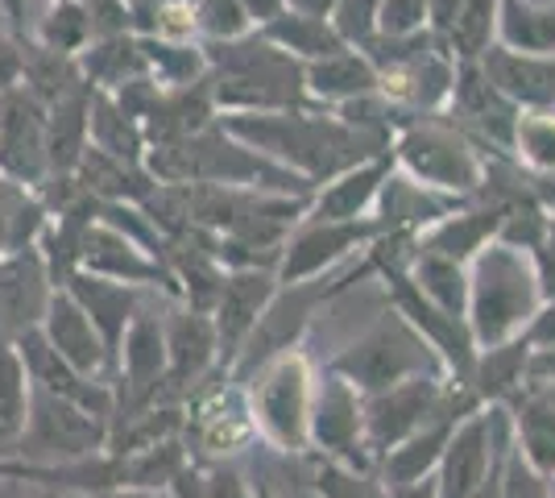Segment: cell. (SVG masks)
<instances>
[{"label":"cell","instance_id":"6da1fadb","mask_svg":"<svg viewBox=\"0 0 555 498\" xmlns=\"http://www.w3.org/2000/svg\"><path fill=\"white\" fill-rule=\"evenodd\" d=\"M220 125L241 142L261 150L266 158H274L278 166L302 175L315 191L348 166L393 150V138L348 125L340 113L315 108V104L291 108V113H220Z\"/></svg>","mask_w":555,"mask_h":498},{"label":"cell","instance_id":"7a4b0ae2","mask_svg":"<svg viewBox=\"0 0 555 498\" xmlns=\"http://www.w3.org/2000/svg\"><path fill=\"white\" fill-rule=\"evenodd\" d=\"M208 50V84L220 113H291L311 108L307 95V67L278 50L261 29L232 38V42H204Z\"/></svg>","mask_w":555,"mask_h":498},{"label":"cell","instance_id":"3957f363","mask_svg":"<svg viewBox=\"0 0 555 498\" xmlns=\"http://www.w3.org/2000/svg\"><path fill=\"white\" fill-rule=\"evenodd\" d=\"M145 170L158 183H220V188H254L274 191V195H307V200L315 195V188L302 175L278 166L249 142H241L220 120L195 138L154 145Z\"/></svg>","mask_w":555,"mask_h":498},{"label":"cell","instance_id":"277c9868","mask_svg":"<svg viewBox=\"0 0 555 498\" xmlns=\"http://www.w3.org/2000/svg\"><path fill=\"white\" fill-rule=\"evenodd\" d=\"M543 304V286L534 274L527 250H514L506 241H489L477 258L468 261V329L477 349L506 345L531 324Z\"/></svg>","mask_w":555,"mask_h":498},{"label":"cell","instance_id":"5b68a950","mask_svg":"<svg viewBox=\"0 0 555 498\" xmlns=\"http://www.w3.org/2000/svg\"><path fill=\"white\" fill-rule=\"evenodd\" d=\"M393 166L418 188L440 191L448 200H473L486 183V150L452 125L448 113L406 117L393 133Z\"/></svg>","mask_w":555,"mask_h":498},{"label":"cell","instance_id":"8992f818","mask_svg":"<svg viewBox=\"0 0 555 498\" xmlns=\"http://www.w3.org/2000/svg\"><path fill=\"white\" fill-rule=\"evenodd\" d=\"M373 266L370 258L361 254V261H352L345 270H332V274H320V279H307V283H282L278 279V291L270 299L266 316L257 320L249 345L241 349L236 366H232V382H249L266 366L274 361L278 354H291V349H302V336L311 329L315 311H324L332 299H340L348 286L370 279Z\"/></svg>","mask_w":555,"mask_h":498},{"label":"cell","instance_id":"52a82bcc","mask_svg":"<svg viewBox=\"0 0 555 498\" xmlns=\"http://www.w3.org/2000/svg\"><path fill=\"white\" fill-rule=\"evenodd\" d=\"M332 374L352 382L361 395H382L398 382L423 379V374H443L440 354L418 336L398 311L382 316L365 336H357L348 349L327 361Z\"/></svg>","mask_w":555,"mask_h":498},{"label":"cell","instance_id":"ba28073f","mask_svg":"<svg viewBox=\"0 0 555 498\" xmlns=\"http://www.w3.org/2000/svg\"><path fill=\"white\" fill-rule=\"evenodd\" d=\"M315 382H320V370L311 366V357L302 349L278 354L274 361H266L254 379L245 382L249 395H254L257 427H261L266 445H274L278 452H291V457L311 452Z\"/></svg>","mask_w":555,"mask_h":498},{"label":"cell","instance_id":"9c48e42d","mask_svg":"<svg viewBox=\"0 0 555 498\" xmlns=\"http://www.w3.org/2000/svg\"><path fill=\"white\" fill-rule=\"evenodd\" d=\"M183 440L191 461H232L261 440L254 395L245 382L211 379L191 404H186Z\"/></svg>","mask_w":555,"mask_h":498},{"label":"cell","instance_id":"30bf717a","mask_svg":"<svg viewBox=\"0 0 555 498\" xmlns=\"http://www.w3.org/2000/svg\"><path fill=\"white\" fill-rule=\"evenodd\" d=\"M100 449H108V420H100L88 407L34 386L29 420H25L22 440L13 445L17 461H25V465H59V461L92 457Z\"/></svg>","mask_w":555,"mask_h":498},{"label":"cell","instance_id":"8fae6325","mask_svg":"<svg viewBox=\"0 0 555 498\" xmlns=\"http://www.w3.org/2000/svg\"><path fill=\"white\" fill-rule=\"evenodd\" d=\"M390 233V225L382 216H361V220H320V216H302L299 229L282 245L278 261V279L282 283H307L340 270L348 258L365 254L373 241Z\"/></svg>","mask_w":555,"mask_h":498},{"label":"cell","instance_id":"7c38bea8","mask_svg":"<svg viewBox=\"0 0 555 498\" xmlns=\"http://www.w3.org/2000/svg\"><path fill=\"white\" fill-rule=\"evenodd\" d=\"M311 452L352 470H377L365 432V395L332 370H320L311 404Z\"/></svg>","mask_w":555,"mask_h":498},{"label":"cell","instance_id":"4fadbf2b","mask_svg":"<svg viewBox=\"0 0 555 498\" xmlns=\"http://www.w3.org/2000/svg\"><path fill=\"white\" fill-rule=\"evenodd\" d=\"M166 370H170V354H166L163 316L141 308L125 332L120 361H116V416H129V411H141L150 404H170L166 399Z\"/></svg>","mask_w":555,"mask_h":498},{"label":"cell","instance_id":"5bb4252c","mask_svg":"<svg viewBox=\"0 0 555 498\" xmlns=\"http://www.w3.org/2000/svg\"><path fill=\"white\" fill-rule=\"evenodd\" d=\"M448 386H452L448 374H423V379L398 382L382 395H365V432H370L373 461H382L406 436H415L443 407Z\"/></svg>","mask_w":555,"mask_h":498},{"label":"cell","instance_id":"9a60e30c","mask_svg":"<svg viewBox=\"0 0 555 498\" xmlns=\"http://www.w3.org/2000/svg\"><path fill=\"white\" fill-rule=\"evenodd\" d=\"M0 175L22 188H42L50 179L47 104L25 84L0 95Z\"/></svg>","mask_w":555,"mask_h":498},{"label":"cell","instance_id":"2e32d148","mask_svg":"<svg viewBox=\"0 0 555 498\" xmlns=\"http://www.w3.org/2000/svg\"><path fill=\"white\" fill-rule=\"evenodd\" d=\"M166 324V354H170V370H166V399L170 404H191L211 379H220V341H216V324L208 311L175 308L163 316Z\"/></svg>","mask_w":555,"mask_h":498},{"label":"cell","instance_id":"e0dca14e","mask_svg":"<svg viewBox=\"0 0 555 498\" xmlns=\"http://www.w3.org/2000/svg\"><path fill=\"white\" fill-rule=\"evenodd\" d=\"M79 270L100 274V279H113V283L138 286V291L141 286H158V291L179 299V283H175L170 266L145 241L129 238L125 229H116V225L100 220V216H95L92 225H88V233H83Z\"/></svg>","mask_w":555,"mask_h":498},{"label":"cell","instance_id":"ac0fdd59","mask_svg":"<svg viewBox=\"0 0 555 498\" xmlns=\"http://www.w3.org/2000/svg\"><path fill=\"white\" fill-rule=\"evenodd\" d=\"M502 427H506V407H481L473 411L456 436L448 440L440 465H436V498H473L489 477L502 445Z\"/></svg>","mask_w":555,"mask_h":498},{"label":"cell","instance_id":"d6986e66","mask_svg":"<svg viewBox=\"0 0 555 498\" xmlns=\"http://www.w3.org/2000/svg\"><path fill=\"white\" fill-rule=\"evenodd\" d=\"M278 291V270H229L220 299L211 308L216 341H220V379H229L241 349L249 345L257 320L266 316Z\"/></svg>","mask_w":555,"mask_h":498},{"label":"cell","instance_id":"ffe728a7","mask_svg":"<svg viewBox=\"0 0 555 498\" xmlns=\"http://www.w3.org/2000/svg\"><path fill=\"white\" fill-rule=\"evenodd\" d=\"M54 295V279L38 245L0 254V341H22L25 332L42 329Z\"/></svg>","mask_w":555,"mask_h":498},{"label":"cell","instance_id":"44dd1931","mask_svg":"<svg viewBox=\"0 0 555 498\" xmlns=\"http://www.w3.org/2000/svg\"><path fill=\"white\" fill-rule=\"evenodd\" d=\"M42 336L59 349V357H67L79 374L104 382L113 379V361H108V349H104V336L95 332L92 316L79 308V299L70 295L67 286H54L47 320H42Z\"/></svg>","mask_w":555,"mask_h":498},{"label":"cell","instance_id":"7402d4cb","mask_svg":"<svg viewBox=\"0 0 555 498\" xmlns=\"http://www.w3.org/2000/svg\"><path fill=\"white\" fill-rule=\"evenodd\" d=\"M390 175H393V150L348 166V170H340L336 179H327L324 188L311 195L307 216H320V220H361V216H373L382 191L390 183Z\"/></svg>","mask_w":555,"mask_h":498},{"label":"cell","instance_id":"603a6c76","mask_svg":"<svg viewBox=\"0 0 555 498\" xmlns=\"http://www.w3.org/2000/svg\"><path fill=\"white\" fill-rule=\"evenodd\" d=\"M79 299V308L92 316L95 332L104 336V349L113 361V379H116V361H120V345H125V332L133 324V316L141 311L138 286L113 283V279H100L88 270H75L67 283H63Z\"/></svg>","mask_w":555,"mask_h":498},{"label":"cell","instance_id":"cb8c5ba5","mask_svg":"<svg viewBox=\"0 0 555 498\" xmlns=\"http://www.w3.org/2000/svg\"><path fill=\"white\" fill-rule=\"evenodd\" d=\"M514 445L531 461L543 477L555 482V374L552 379H531L506 404Z\"/></svg>","mask_w":555,"mask_h":498},{"label":"cell","instance_id":"d4e9b609","mask_svg":"<svg viewBox=\"0 0 555 498\" xmlns=\"http://www.w3.org/2000/svg\"><path fill=\"white\" fill-rule=\"evenodd\" d=\"M220 120V108H216V95H211V84L199 79V84H183V88H163L150 117L141 120V133L150 150L154 145H170L183 142V138H195Z\"/></svg>","mask_w":555,"mask_h":498},{"label":"cell","instance_id":"484cf974","mask_svg":"<svg viewBox=\"0 0 555 498\" xmlns=\"http://www.w3.org/2000/svg\"><path fill=\"white\" fill-rule=\"evenodd\" d=\"M498 229H502V213L498 208H489L481 200H464L448 216H440L431 229L418 233V250L468 266L489 241H498Z\"/></svg>","mask_w":555,"mask_h":498},{"label":"cell","instance_id":"4316f807","mask_svg":"<svg viewBox=\"0 0 555 498\" xmlns=\"http://www.w3.org/2000/svg\"><path fill=\"white\" fill-rule=\"evenodd\" d=\"M481 63L518 108H555V54H522L498 42Z\"/></svg>","mask_w":555,"mask_h":498},{"label":"cell","instance_id":"83f0119b","mask_svg":"<svg viewBox=\"0 0 555 498\" xmlns=\"http://www.w3.org/2000/svg\"><path fill=\"white\" fill-rule=\"evenodd\" d=\"M377 92H382V72L373 67L365 50L348 47L332 59L307 63V95L315 108H340V104H352L361 95Z\"/></svg>","mask_w":555,"mask_h":498},{"label":"cell","instance_id":"f1b7e54d","mask_svg":"<svg viewBox=\"0 0 555 498\" xmlns=\"http://www.w3.org/2000/svg\"><path fill=\"white\" fill-rule=\"evenodd\" d=\"M88 104H92V84L75 88L70 95L54 100L47 108V158L50 179H67L79 170L92 133H88Z\"/></svg>","mask_w":555,"mask_h":498},{"label":"cell","instance_id":"f546056e","mask_svg":"<svg viewBox=\"0 0 555 498\" xmlns=\"http://www.w3.org/2000/svg\"><path fill=\"white\" fill-rule=\"evenodd\" d=\"M531 370H534V349L522 336H514L506 345H493V349L477 354L468 386H473V395L486 407H506L531 382Z\"/></svg>","mask_w":555,"mask_h":498},{"label":"cell","instance_id":"4dcf8cb0","mask_svg":"<svg viewBox=\"0 0 555 498\" xmlns=\"http://www.w3.org/2000/svg\"><path fill=\"white\" fill-rule=\"evenodd\" d=\"M261 38H270L278 50H286L291 59H299L302 67L348 50L345 34L336 29L332 17H311V13H295V9H282L274 22L261 25Z\"/></svg>","mask_w":555,"mask_h":498},{"label":"cell","instance_id":"1f68e13d","mask_svg":"<svg viewBox=\"0 0 555 498\" xmlns=\"http://www.w3.org/2000/svg\"><path fill=\"white\" fill-rule=\"evenodd\" d=\"M79 72L95 92H120L125 84L150 75L145 42L141 34H120V38H100L79 54Z\"/></svg>","mask_w":555,"mask_h":498},{"label":"cell","instance_id":"d6a6232c","mask_svg":"<svg viewBox=\"0 0 555 498\" xmlns=\"http://www.w3.org/2000/svg\"><path fill=\"white\" fill-rule=\"evenodd\" d=\"M88 133H92L95 150L108 154V158H120V163H133V166H145V158H150V142H145L141 125L116 104L113 92H95L92 88Z\"/></svg>","mask_w":555,"mask_h":498},{"label":"cell","instance_id":"836d02e7","mask_svg":"<svg viewBox=\"0 0 555 498\" xmlns=\"http://www.w3.org/2000/svg\"><path fill=\"white\" fill-rule=\"evenodd\" d=\"M29 399H34V382L22 361V349L13 341H0V452L4 457H13V445L22 440Z\"/></svg>","mask_w":555,"mask_h":498},{"label":"cell","instance_id":"e575fe53","mask_svg":"<svg viewBox=\"0 0 555 498\" xmlns=\"http://www.w3.org/2000/svg\"><path fill=\"white\" fill-rule=\"evenodd\" d=\"M498 42L522 54H555V0H502Z\"/></svg>","mask_w":555,"mask_h":498},{"label":"cell","instance_id":"d590c367","mask_svg":"<svg viewBox=\"0 0 555 498\" xmlns=\"http://www.w3.org/2000/svg\"><path fill=\"white\" fill-rule=\"evenodd\" d=\"M406 274H411V283H415L436 308L468 320V266H461V261H452V258H440V254H427V250H415Z\"/></svg>","mask_w":555,"mask_h":498},{"label":"cell","instance_id":"8d00e7d4","mask_svg":"<svg viewBox=\"0 0 555 498\" xmlns=\"http://www.w3.org/2000/svg\"><path fill=\"white\" fill-rule=\"evenodd\" d=\"M509 158L531 175H555V108H522Z\"/></svg>","mask_w":555,"mask_h":498},{"label":"cell","instance_id":"74e56055","mask_svg":"<svg viewBox=\"0 0 555 498\" xmlns=\"http://www.w3.org/2000/svg\"><path fill=\"white\" fill-rule=\"evenodd\" d=\"M141 42H145L150 75L163 88H183V84L208 79V50H204V42H163V38H141Z\"/></svg>","mask_w":555,"mask_h":498},{"label":"cell","instance_id":"f35d334b","mask_svg":"<svg viewBox=\"0 0 555 498\" xmlns=\"http://www.w3.org/2000/svg\"><path fill=\"white\" fill-rule=\"evenodd\" d=\"M307 486L315 498H390V486L382 482L377 470H352L340 461H327L311 452V474Z\"/></svg>","mask_w":555,"mask_h":498},{"label":"cell","instance_id":"ab89813d","mask_svg":"<svg viewBox=\"0 0 555 498\" xmlns=\"http://www.w3.org/2000/svg\"><path fill=\"white\" fill-rule=\"evenodd\" d=\"M498 22H502V0H464L461 22L452 29V59L456 63H477L486 59L489 47H498Z\"/></svg>","mask_w":555,"mask_h":498},{"label":"cell","instance_id":"60d3db41","mask_svg":"<svg viewBox=\"0 0 555 498\" xmlns=\"http://www.w3.org/2000/svg\"><path fill=\"white\" fill-rule=\"evenodd\" d=\"M34 38H38L42 47L59 50V54L79 59L83 50L92 47V17H88V4H83V0H59V4H50V13L42 17V25L34 29Z\"/></svg>","mask_w":555,"mask_h":498},{"label":"cell","instance_id":"b9f144b4","mask_svg":"<svg viewBox=\"0 0 555 498\" xmlns=\"http://www.w3.org/2000/svg\"><path fill=\"white\" fill-rule=\"evenodd\" d=\"M195 25L199 42H232L257 29L241 0H195Z\"/></svg>","mask_w":555,"mask_h":498},{"label":"cell","instance_id":"7bdbcfd3","mask_svg":"<svg viewBox=\"0 0 555 498\" xmlns=\"http://www.w3.org/2000/svg\"><path fill=\"white\" fill-rule=\"evenodd\" d=\"M502 490H506V498H555L552 477L539 474L531 461L522 457V449L514 445V427H509L506 465H502Z\"/></svg>","mask_w":555,"mask_h":498},{"label":"cell","instance_id":"ee69618b","mask_svg":"<svg viewBox=\"0 0 555 498\" xmlns=\"http://www.w3.org/2000/svg\"><path fill=\"white\" fill-rule=\"evenodd\" d=\"M195 474L208 498H254V482L236 461H195Z\"/></svg>","mask_w":555,"mask_h":498},{"label":"cell","instance_id":"f6af8a7d","mask_svg":"<svg viewBox=\"0 0 555 498\" xmlns=\"http://www.w3.org/2000/svg\"><path fill=\"white\" fill-rule=\"evenodd\" d=\"M377 17H382V0H340L332 22L345 34L348 47H365L377 34Z\"/></svg>","mask_w":555,"mask_h":498},{"label":"cell","instance_id":"bcb514c9","mask_svg":"<svg viewBox=\"0 0 555 498\" xmlns=\"http://www.w3.org/2000/svg\"><path fill=\"white\" fill-rule=\"evenodd\" d=\"M427 29V0H382V17H377V34H418Z\"/></svg>","mask_w":555,"mask_h":498},{"label":"cell","instance_id":"7dc6e473","mask_svg":"<svg viewBox=\"0 0 555 498\" xmlns=\"http://www.w3.org/2000/svg\"><path fill=\"white\" fill-rule=\"evenodd\" d=\"M518 336L531 345L534 357L555 354V299H543V304H539V311L531 316V324L518 332Z\"/></svg>","mask_w":555,"mask_h":498},{"label":"cell","instance_id":"c3c4849f","mask_svg":"<svg viewBox=\"0 0 555 498\" xmlns=\"http://www.w3.org/2000/svg\"><path fill=\"white\" fill-rule=\"evenodd\" d=\"M461 9L464 0H427V34L448 47L452 42V29L461 22Z\"/></svg>","mask_w":555,"mask_h":498},{"label":"cell","instance_id":"681fc988","mask_svg":"<svg viewBox=\"0 0 555 498\" xmlns=\"http://www.w3.org/2000/svg\"><path fill=\"white\" fill-rule=\"evenodd\" d=\"M22 84V38L17 34H0V92Z\"/></svg>","mask_w":555,"mask_h":498},{"label":"cell","instance_id":"f907efd6","mask_svg":"<svg viewBox=\"0 0 555 498\" xmlns=\"http://www.w3.org/2000/svg\"><path fill=\"white\" fill-rule=\"evenodd\" d=\"M506 445H509V411H506V427H502V445H498V461H493V470H489V477L481 482V490L473 498H506V490H502V465H506Z\"/></svg>","mask_w":555,"mask_h":498},{"label":"cell","instance_id":"816d5d0a","mask_svg":"<svg viewBox=\"0 0 555 498\" xmlns=\"http://www.w3.org/2000/svg\"><path fill=\"white\" fill-rule=\"evenodd\" d=\"M241 4H245V13L254 17L257 29H261V25H266V22H274L278 13L286 9V0H241Z\"/></svg>","mask_w":555,"mask_h":498},{"label":"cell","instance_id":"f5cc1de1","mask_svg":"<svg viewBox=\"0 0 555 498\" xmlns=\"http://www.w3.org/2000/svg\"><path fill=\"white\" fill-rule=\"evenodd\" d=\"M336 4H340V0H286V9H295V13H311V17H332V13H336Z\"/></svg>","mask_w":555,"mask_h":498},{"label":"cell","instance_id":"db71d44e","mask_svg":"<svg viewBox=\"0 0 555 498\" xmlns=\"http://www.w3.org/2000/svg\"><path fill=\"white\" fill-rule=\"evenodd\" d=\"M531 188L539 195V204L555 216V175H531Z\"/></svg>","mask_w":555,"mask_h":498},{"label":"cell","instance_id":"11a10c76","mask_svg":"<svg viewBox=\"0 0 555 498\" xmlns=\"http://www.w3.org/2000/svg\"><path fill=\"white\" fill-rule=\"evenodd\" d=\"M390 498H436V482L423 477V482H411V486H390Z\"/></svg>","mask_w":555,"mask_h":498},{"label":"cell","instance_id":"9f6ffc18","mask_svg":"<svg viewBox=\"0 0 555 498\" xmlns=\"http://www.w3.org/2000/svg\"><path fill=\"white\" fill-rule=\"evenodd\" d=\"M25 474V461L17 457H0V482H22Z\"/></svg>","mask_w":555,"mask_h":498},{"label":"cell","instance_id":"6f0895ef","mask_svg":"<svg viewBox=\"0 0 555 498\" xmlns=\"http://www.w3.org/2000/svg\"><path fill=\"white\" fill-rule=\"evenodd\" d=\"M95 498H166L158 490H108V495H95Z\"/></svg>","mask_w":555,"mask_h":498},{"label":"cell","instance_id":"680465c9","mask_svg":"<svg viewBox=\"0 0 555 498\" xmlns=\"http://www.w3.org/2000/svg\"><path fill=\"white\" fill-rule=\"evenodd\" d=\"M254 498H278V495H274V486H270V477H266V474H257V482H254Z\"/></svg>","mask_w":555,"mask_h":498},{"label":"cell","instance_id":"91938a15","mask_svg":"<svg viewBox=\"0 0 555 498\" xmlns=\"http://www.w3.org/2000/svg\"><path fill=\"white\" fill-rule=\"evenodd\" d=\"M543 250H547V254H555V216H552V229H547V241H543Z\"/></svg>","mask_w":555,"mask_h":498},{"label":"cell","instance_id":"94428289","mask_svg":"<svg viewBox=\"0 0 555 498\" xmlns=\"http://www.w3.org/2000/svg\"><path fill=\"white\" fill-rule=\"evenodd\" d=\"M50 4H59V0H50Z\"/></svg>","mask_w":555,"mask_h":498},{"label":"cell","instance_id":"6125c7cd","mask_svg":"<svg viewBox=\"0 0 555 498\" xmlns=\"http://www.w3.org/2000/svg\"><path fill=\"white\" fill-rule=\"evenodd\" d=\"M129 4H138V0H129Z\"/></svg>","mask_w":555,"mask_h":498},{"label":"cell","instance_id":"be15d7a7","mask_svg":"<svg viewBox=\"0 0 555 498\" xmlns=\"http://www.w3.org/2000/svg\"><path fill=\"white\" fill-rule=\"evenodd\" d=\"M0 457H4V452H0Z\"/></svg>","mask_w":555,"mask_h":498}]
</instances>
